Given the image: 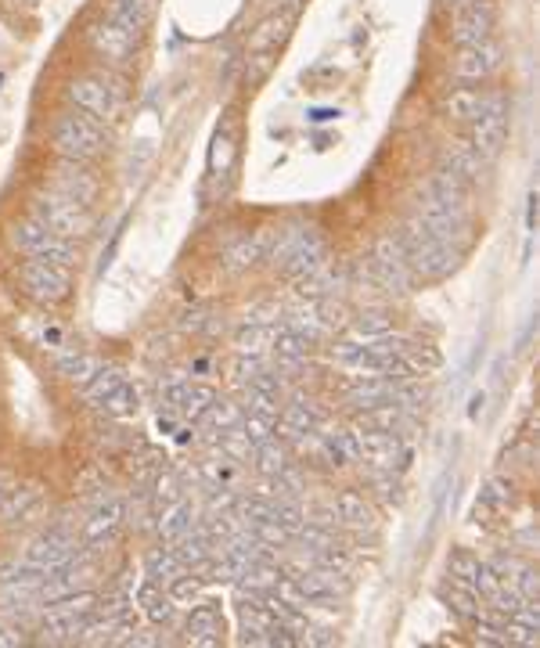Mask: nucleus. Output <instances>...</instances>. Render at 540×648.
I'll use <instances>...</instances> for the list:
<instances>
[{"instance_id": "7ed1b4c3", "label": "nucleus", "mask_w": 540, "mask_h": 648, "mask_svg": "<svg viewBox=\"0 0 540 648\" xmlns=\"http://www.w3.org/2000/svg\"><path fill=\"white\" fill-rule=\"evenodd\" d=\"M105 126L94 123L83 112H62V116L51 123V148L58 159H76V162H90L105 152Z\"/></svg>"}, {"instance_id": "f8f14e48", "label": "nucleus", "mask_w": 540, "mask_h": 648, "mask_svg": "<svg viewBox=\"0 0 540 648\" xmlns=\"http://www.w3.org/2000/svg\"><path fill=\"white\" fill-rule=\"evenodd\" d=\"M72 558H80V540L65 530H51V533H44V537H36L26 551V562L33 569H40L44 576L69 566Z\"/></svg>"}, {"instance_id": "ddd939ff", "label": "nucleus", "mask_w": 540, "mask_h": 648, "mask_svg": "<svg viewBox=\"0 0 540 648\" xmlns=\"http://www.w3.org/2000/svg\"><path fill=\"white\" fill-rule=\"evenodd\" d=\"M123 522H126V501L123 497H105V501L90 512V519L83 522L80 544L90 551L108 548V544L116 540V533L123 530Z\"/></svg>"}, {"instance_id": "de8ad7c7", "label": "nucleus", "mask_w": 540, "mask_h": 648, "mask_svg": "<svg viewBox=\"0 0 540 648\" xmlns=\"http://www.w3.org/2000/svg\"><path fill=\"white\" fill-rule=\"evenodd\" d=\"M274 8H299V0H274Z\"/></svg>"}, {"instance_id": "473e14b6", "label": "nucleus", "mask_w": 540, "mask_h": 648, "mask_svg": "<svg viewBox=\"0 0 540 648\" xmlns=\"http://www.w3.org/2000/svg\"><path fill=\"white\" fill-rule=\"evenodd\" d=\"M54 368H58V375H65L69 382H76V386H83V382H90V378L98 375L105 364H101L94 353H83V350H69V353H58L54 357Z\"/></svg>"}, {"instance_id": "bb28decb", "label": "nucleus", "mask_w": 540, "mask_h": 648, "mask_svg": "<svg viewBox=\"0 0 540 648\" xmlns=\"http://www.w3.org/2000/svg\"><path fill=\"white\" fill-rule=\"evenodd\" d=\"M36 508H40V486L36 483L11 486L8 494H4V501H0V526H22Z\"/></svg>"}, {"instance_id": "a18cd8bd", "label": "nucleus", "mask_w": 540, "mask_h": 648, "mask_svg": "<svg viewBox=\"0 0 540 648\" xmlns=\"http://www.w3.org/2000/svg\"><path fill=\"white\" fill-rule=\"evenodd\" d=\"M443 4H447V8H454V11H461V8H468L472 0H443Z\"/></svg>"}, {"instance_id": "b1692460", "label": "nucleus", "mask_w": 540, "mask_h": 648, "mask_svg": "<svg viewBox=\"0 0 540 648\" xmlns=\"http://www.w3.org/2000/svg\"><path fill=\"white\" fill-rule=\"evenodd\" d=\"M296 15H299V8H278L270 18H263L249 40V54H274L278 51V44L288 36V29L296 26Z\"/></svg>"}, {"instance_id": "a878e982", "label": "nucleus", "mask_w": 540, "mask_h": 648, "mask_svg": "<svg viewBox=\"0 0 540 648\" xmlns=\"http://www.w3.org/2000/svg\"><path fill=\"white\" fill-rule=\"evenodd\" d=\"M270 350H274V357H278L281 368H299V364L310 360L314 339H306V335L299 332V328H292V324H281V328H274Z\"/></svg>"}, {"instance_id": "e433bc0d", "label": "nucleus", "mask_w": 540, "mask_h": 648, "mask_svg": "<svg viewBox=\"0 0 540 648\" xmlns=\"http://www.w3.org/2000/svg\"><path fill=\"white\" fill-rule=\"evenodd\" d=\"M242 414H260V418H278L281 414V400L274 393H267V389H260V386H245L242 389Z\"/></svg>"}, {"instance_id": "49530a36", "label": "nucleus", "mask_w": 540, "mask_h": 648, "mask_svg": "<svg viewBox=\"0 0 540 648\" xmlns=\"http://www.w3.org/2000/svg\"><path fill=\"white\" fill-rule=\"evenodd\" d=\"M11 490V479L8 476H0V501H4V494Z\"/></svg>"}, {"instance_id": "5701e85b", "label": "nucleus", "mask_w": 540, "mask_h": 648, "mask_svg": "<svg viewBox=\"0 0 540 648\" xmlns=\"http://www.w3.org/2000/svg\"><path fill=\"white\" fill-rule=\"evenodd\" d=\"M184 634H188L191 645L213 648L224 641V616L213 602H202L191 609V616L184 620Z\"/></svg>"}, {"instance_id": "f257e3e1", "label": "nucleus", "mask_w": 540, "mask_h": 648, "mask_svg": "<svg viewBox=\"0 0 540 648\" xmlns=\"http://www.w3.org/2000/svg\"><path fill=\"white\" fill-rule=\"evenodd\" d=\"M400 245H404V256H407V267H411L414 278H425V281H443L447 274H454L461 263V249L458 245L443 242L436 234H429L422 227L418 216H411L400 231H396Z\"/></svg>"}, {"instance_id": "f3484780", "label": "nucleus", "mask_w": 540, "mask_h": 648, "mask_svg": "<svg viewBox=\"0 0 540 648\" xmlns=\"http://www.w3.org/2000/svg\"><path fill=\"white\" fill-rule=\"evenodd\" d=\"M274 227H260V231L252 234H242V238H234L224 252H220V263L227 270H249L256 263H263L270 256V245H274Z\"/></svg>"}, {"instance_id": "cd10ccee", "label": "nucleus", "mask_w": 540, "mask_h": 648, "mask_svg": "<svg viewBox=\"0 0 540 648\" xmlns=\"http://www.w3.org/2000/svg\"><path fill=\"white\" fill-rule=\"evenodd\" d=\"M332 515H335V522L350 526V530H360V533L375 530V512H371V504L364 501V494H357V490H342V494H335Z\"/></svg>"}, {"instance_id": "a211bd4d", "label": "nucleus", "mask_w": 540, "mask_h": 648, "mask_svg": "<svg viewBox=\"0 0 540 648\" xmlns=\"http://www.w3.org/2000/svg\"><path fill=\"white\" fill-rule=\"evenodd\" d=\"M494 33V4L490 0H472L468 8L454 11V44L468 47V44H479V40H490Z\"/></svg>"}, {"instance_id": "6e6552de", "label": "nucleus", "mask_w": 540, "mask_h": 648, "mask_svg": "<svg viewBox=\"0 0 540 648\" xmlns=\"http://www.w3.org/2000/svg\"><path fill=\"white\" fill-rule=\"evenodd\" d=\"M94 612H98V598L94 594H69V598H58V602L44 605L40 630L51 641H76Z\"/></svg>"}, {"instance_id": "37998d69", "label": "nucleus", "mask_w": 540, "mask_h": 648, "mask_svg": "<svg viewBox=\"0 0 540 648\" xmlns=\"http://www.w3.org/2000/svg\"><path fill=\"white\" fill-rule=\"evenodd\" d=\"M202 576H188V573H180L177 580H170V594H173V602H184V598H198V591H202Z\"/></svg>"}, {"instance_id": "2eb2a0df", "label": "nucleus", "mask_w": 540, "mask_h": 648, "mask_svg": "<svg viewBox=\"0 0 540 648\" xmlns=\"http://www.w3.org/2000/svg\"><path fill=\"white\" fill-rule=\"evenodd\" d=\"M87 36H90V47H94V54H98L101 62H108V65H126L130 58H134L137 36H134V33H126V29L116 26V22H108V18L94 22Z\"/></svg>"}, {"instance_id": "1a4fd4ad", "label": "nucleus", "mask_w": 540, "mask_h": 648, "mask_svg": "<svg viewBox=\"0 0 540 648\" xmlns=\"http://www.w3.org/2000/svg\"><path fill=\"white\" fill-rule=\"evenodd\" d=\"M18 288H22V296H29L33 303L58 306L72 296V274H69V267H58V263L26 260L18 267Z\"/></svg>"}, {"instance_id": "a19ab883", "label": "nucleus", "mask_w": 540, "mask_h": 648, "mask_svg": "<svg viewBox=\"0 0 540 648\" xmlns=\"http://www.w3.org/2000/svg\"><path fill=\"white\" fill-rule=\"evenodd\" d=\"M263 371V364H260V357H249V353H238V357L231 360V368H227V375H231V386H249L252 378L260 375Z\"/></svg>"}, {"instance_id": "79ce46f5", "label": "nucleus", "mask_w": 540, "mask_h": 648, "mask_svg": "<svg viewBox=\"0 0 540 648\" xmlns=\"http://www.w3.org/2000/svg\"><path fill=\"white\" fill-rule=\"evenodd\" d=\"M152 486H155L152 490L155 504H162V508H170L173 501H180V479L173 476V472H166V468L152 479Z\"/></svg>"}, {"instance_id": "aec40b11", "label": "nucleus", "mask_w": 540, "mask_h": 648, "mask_svg": "<svg viewBox=\"0 0 540 648\" xmlns=\"http://www.w3.org/2000/svg\"><path fill=\"white\" fill-rule=\"evenodd\" d=\"M324 422H328V414H324L314 400L296 396V400L278 414V429H274V436H281V440L292 443L299 432H314V429H321Z\"/></svg>"}, {"instance_id": "423d86ee", "label": "nucleus", "mask_w": 540, "mask_h": 648, "mask_svg": "<svg viewBox=\"0 0 540 648\" xmlns=\"http://www.w3.org/2000/svg\"><path fill=\"white\" fill-rule=\"evenodd\" d=\"M11 245H15L26 260L58 263V267H72V263H76V245H72L69 238H62V234L47 231L44 224H36L33 216L11 227Z\"/></svg>"}, {"instance_id": "c756f323", "label": "nucleus", "mask_w": 540, "mask_h": 648, "mask_svg": "<svg viewBox=\"0 0 540 648\" xmlns=\"http://www.w3.org/2000/svg\"><path fill=\"white\" fill-rule=\"evenodd\" d=\"M202 422V429L213 436V440H224L227 432H238L242 429V407L234 404V400H224V396H216L213 404H209V411L198 418Z\"/></svg>"}, {"instance_id": "72a5a7b5", "label": "nucleus", "mask_w": 540, "mask_h": 648, "mask_svg": "<svg viewBox=\"0 0 540 648\" xmlns=\"http://www.w3.org/2000/svg\"><path fill=\"white\" fill-rule=\"evenodd\" d=\"M198 522V515H195V508H191L188 501H173L166 512H162V519H159V537H162V544H177L184 533L191 530Z\"/></svg>"}, {"instance_id": "2f4dec72", "label": "nucleus", "mask_w": 540, "mask_h": 648, "mask_svg": "<svg viewBox=\"0 0 540 648\" xmlns=\"http://www.w3.org/2000/svg\"><path fill=\"white\" fill-rule=\"evenodd\" d=\"M184 573V562L177 558V551L170 544H159V548L148 551L144 558V576H148V584H159V587H170V580Z\"/></svg>"}, {"instance_id": "39448f33", "label": "nucleus", "mask_w": 540, "mask_h": 648, "mask_svg": "<svg viewBox=\"0 0 540 648\" xmlns=\"http://www.w3.org/2000/svg\"><path fill=\"white\" fill-rule=\"evenodd\" d=\"M69 101L76 112L90 116L101 126H116L123 116V87L108 76H83V80L69 83Z\"/></svg>"}, {"instance_id": "c85d7f7f", "label": "nucleus", "mask_w": 540, "mask_h": 648, "mask_svg": "<svg viewBox=\"0 0 540 648\" xmlns=\"http://www.w3.org/2000/svg\"><path fill=\"white\" fill-rule=\"evenodd\" d=\"M105 18L141 40V33L148 29V22H152V0H108Z\"/></svg>"}, {"instance_id": "20e7f679", "label": "nucleus", "mask_w": 540, "mask_h": 648, "mask_svg": "<svg viewBox=\"0 0 540 648\" xmlns=\"http://www.w3.org/2000/svg\"><path fill=\"white\" fill-rule=\"evenodd\" d=\"M29 216H33L36 224H44L47 231L62 234V238H83L94 224V216H90V206L76 202V198L62 195V191H36L33 202H29Z\"/></svg>"}, {"instance_id": "6ab92c4d", "label": "nucleus", "mask_w": 540, "mask_h": 648, "mask_svg": "<svg viewBox=\"0 0 540 648\" xmlns=\"http://www.w3.org/2000/svg\"><path fill=\"white\" fill-rule=\"evenodd\" d=\"M162 404L170 407L173 414H180L184 422H198L202 414L209 411V404L216 400V393L206 386V382H180V386H173V389H162Z\"/></svg>"}, {"instance_id": "f704fd0d", "label": "nucleus", "mask_w": 540, "mask_h": 648, "mask_svg": "<svg viewBox=\"0 0 540 648\" xmlns=\"http://www.w3.org/2000/svg\"><path fill=\"white\" fill-rule=\"evenodd\" d=\"M479 562L476 555L468 548H454L450 551V558H447V576H450V584H458V587H476V573H479Z\"/></svg>"}, {"instance_id": "ea45409f", "label": "nucleus", "mask_w": 540, "mask_h": 648, "mask_svg": "<svg viewBox=\"0 0 540 648\" xmlns=\"http://www.w3.org/2000/svg\"><path fill=\"white\" fill-rule=\"evenodd\" d=\"M252 458H256V468H260L263 476H278L281 468H288V450L278 443V436L274 440H267V443H260V447L252 450Z\"/></svg>"}, {"instance_id": "58836bf2", "label": "nucleus", "mask_w": 540, "mask_h": 648, "mask_svg": "<svg viewBox=\"0 0 540 648\" xmlns=\"http://www.w3.org/2000/svg\"><path fill=\"white\" fill-rule=\"evenodd\" d=\"M443 598H447V605L454 612H458L461 620H476L479 612H483V598H479L472 587H458V584H450V587H443Z\"/></svg>"}, {"instance_id": "dca6fc26", "label": "nucleus", "mask_w": 540, "mask_h": 648, "mask_svg": "<svg viewBox=\"0 0 540 648\" xmlns=\"http://www.w3.org/2000/svg\"><path fill=\"white\" fill-rule=\"evenodd\" d=\"M51 191H62V195L76 198L83 206L94 202L98 195V177L87 170V162H76V159H58V166L51 170Z\"/></svg>"}, {"instance_id": "9d476101", "label": "nucleus", "mask_w": 540, "mask_h": 648, "mask_svg": "<svg viewBox=\"0 0 540 648\" xmlns=\"http://www.w3.org/2000/svg\"><path fill=\"white\" fill-rule=\"evenodd\" d=\"M443 112L458 123H476V119L490 116V112H508V98L501 90H483V87H454L443 98Z\"/></svg>"}, {"instance_id": "4c0bfd02", "label": "nucleus", "mask_w": 540, "mask_h": 648, "mask_svg": "<svg viewBox=\"0 0 540 648\" xmlns=\"http://www.w3.org/2000/svg\"><path fill=\"white\" fill-rule=\"evenodd\" d=\"M270 342H274V324H252L249 321V328H242V332H238L234 346H238V353L260 357V353L270 350Z\"/></svg>"}, {"instance_id": "f03ea898", "label": "nucleus", "mask_w": 540, "mask_h": 648, "mask_svg": "<svg viewBox=\"0 0 540 648\" xmlns=\"http://www.w3.org/2000/svg\"><path fill=\"white\" fill-rule=\"evenodd\" d=\"M267 260L296 285V281H303L306 274H314V270H321L324 263H328V245H324L317 227L296 224V227H285V231L274 234V245H270Z\"/></svg>"}, {"instance_id": "412c9836", "label": "nucleus", "mask_w": 540, "mask_h": 648, "mask_svg": "<svg viewBox=\"0 0 540 648\" xmlns=\"http://www.w3.org/2000/svg\"><path fill=\"white\" fill-rule=\"evenodd\" d=\"M512 504H515V483H512V479H508V476H490L483 490H479L472 515H476V522H494V519H501Z\"/></svg>"}, {"instance_id": "4468645a", "label": "nucleus", "mask_w": 540, "mask_h": 648, "mask_svg": "<svg viewBox=\"0 0 540 648\" xmlns=\"http://www.w3.org/2000/svg\"><path fill=\"white\" fill-rule=\"evenodd\" d=\"M501 44L497 40H479V44L458 47L454 58V76L461 83H483L486 76H494L501 69Z\"/></svg>"}, {"instance_id": "4be33fe9", "label": "nucleus", "mask_w": 540, "mask_h": 648, "mask_svg": "<svg viewBox=\"0 0 540 648\" xmlns=\"http://www.w3.org/2000/svg\"><path fill=\"white\" fill-rule=\"evenodd\" d=\"M468 144L483 155L486 162L497 159L504 148V137H508V112H490V116L476 119V123H468Z\"/></svg>"}, {"instance_id": "c9c22d12", "label": "nucleus", "mask_w": 540, "mask_h": 648, "mask_svg": "<svg viewBox=\"0 0 540 648\" xmlns=\"http://www.w3.org/2000/svg\"><path fill=\"white\" fill-rule=\"evenodd\" d=\"M141 605H144V616L152 623H170L173 620V594L162 591L159 584H144L141 587Z\"/></svg>"}, {"instance_id": "393cba45", "label": "nucleus", "mask_w": 540, "mask_h": 648, "mask_svg": "<svg viewBox=\"0 0 540 648\" xmlns=\"http://www.w3.org/2000/svg\"><path fill=\"white\" fill-rule=\"evenodd\" d=\"M440 170L454 173L458 180L472 184V180H479V173L486 170V159L468 141H450L440 152Z\"/></svg>"}, {"instance_id": "9b49d317", "label": "nucleus", "mask_w": 540, "mask_h": 648, "mask_svg": "<svg viewBox=\"0 0 540 648\" xmlns=\"http://www.w3.org/2000/svg\"><path fill=\"white\" fill-rule=\"evenodd\" d=\"M234 155H238V116L227 112L224 123L216 126L213 144H209V191L213 195H224L234 170Z\"/></svg>"}, {"instance_id": "0eeeda50", "label": "nucleus", "mask_w": 540, "mask_h": 648, "mask_svg": "<svg viewBox=\"0 0 540 648\" xmlns=\"http://www.w3.org/2000/svg\"><path fill=\"white\" fill-rule=\"evenodd\" d=\"M83 400L90 407L105 411L108 418H134L137 414V389L126 382V375H119L116 368H101L98 375L83 382Z\"/></svg>"}, {"instance_id": "7c9ffc66", "label": "nucleus", "mask_w": 540, "mask_h": 648, "mask_svg": "<svg viewBox=\"0 0 540 648\" xmlns=\"http://www.w3.org/2000/svg\"><path fill=\"white\" fill-rule=\"evenodd\" d=\"M389 332H396L393 317H389L386 310H368V314L353 317V321L346 324V335H342V339L357 342V346H368V342L382 339V335H389Z\"/></svg>"}, {"instance_id": "c03bdc74", "label": "nucleus", "mask_w": 540, "mask_h": 648, "mask_svg": "<svg viewBox=\"0 0 540 648\" xmlns=\"http://www.w3.org/2000/svg\"><path fill=\"white\" fill-rule=\"evenodd\" d=\"M15 645H22V638H18L11 627H4V623H0V648H15Z\"/></svg>"}]
</instances>
